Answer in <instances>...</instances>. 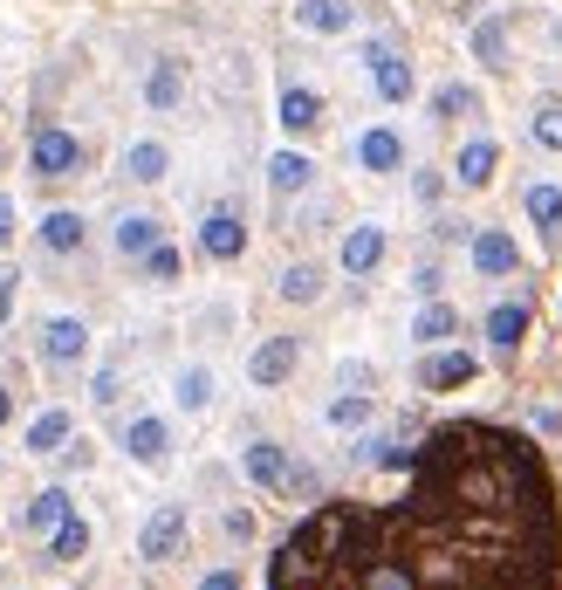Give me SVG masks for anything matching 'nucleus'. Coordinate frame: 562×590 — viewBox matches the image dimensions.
I'll list each match as a JSON object with an SVG mask.
<instances>
[{"label":"nucleus","instance_id":"1","mask_svg":"<svg viewBox=\"0 0 562 590\" xmlns=\"http://www.w3.org/2000/svg\"><path fill=\"white\" fill-rule=\"evenodd\" d=\"M378 501H323L289 529L268 590H562V516L542 453L453 419Z\"/></svg>","mask_w":562,"mask_h":590},{"label":"nucleus","instance_id":"2","mask_svg":"<svg viewBox=\"0 0 562 590\" xmlns=\"http://www.w3.org/2000/svg\"><path fill=\"white\" fill-rule=\"evenodd\" d=\"M28 166H34V179H69L76 166H83V144H76L69 131H56V124H42L28 138Z\"/></svg>","mask_w":562,"mask_h":590},{"label":"nucleus","instance_id":"3","mask_svg":"<svg viewBox=\"0 0 562 590\" xmlns=\"http://www.w3.org/2000/svg\"><path fill=\"white\" fill-rule=\"evenodd\" d=\"M179 542H185V508H179V501H165V508H158V516L144 522L138 557H144V563H165V557H179Z\"/></svg>","mask_w":562,"mask_h":590},{"label":"nucleus","instance_id":"4","mask_svg":"<svg viewBox=\"0 0 562 590\" xmlns=\"http://www.w3.org/2000/svg\"><path fill=\"white\" fill-rule=\"evenodd\" d=\"M364 62H371V76H378V97H384V103H405V97H412V62L398 56V49L371 42V49H364Z\"/></svg>","mask_w":562,"mask_h":590},{"label":"nucleus","instance_id":"5","mask_svg":"<svg viewBox=\"0 0 562 590\" xmlns=\"http://www.w3.org/2000/svg\"><path fill=\"white\" fill-rule=\"evenodd\" d=\"M199 248H207L213 261H233L240 248H248V227H240V213H233V207L207 213V227H199Z\"/></svg>","mask_w":562,"mask_h":590},{"label":"nucleus","instance_id":"6","mask_svg":"<svg viewBox=\"0 0 562 590\" xmlns=\"http://www.w3.org/2000/svg\"><path fill=\"white\" fill-rule=\"evenodd\" d=\"M357 166H364V172H398V166H405V138H398V131H364V138H357Z\"/></svg>","mask_w":562,"mask_h":590},{"label":"nucleus","instance_id":"7","mask_svg":"<svg viewBox=\"0 0 562 590\" xmlns=\"http://www.w3.org/2000/svg\"><path fill=\"white\" fill-rule=\"evenodd\" d=\"M69 516H76V508H69V494H62V488H42V494H34V501L21 508V529H28V536H56Z\"/></svg>","mask_w":562,"mask_h":590},{"label":"nucleus","instance_id":"8","mask_svg":"<svg viewBox=\"0 0 562 590\" xmlns=\"http://www.w3.org/2000/svg\"><path fill=\"white\" fill-rule=\"evenodd\" d=\"M289 371H295V337H268L254 358H248V378L254 384H281Z\"/></svg>","mask_w":562,"mask_h":590},{"label":"nucleus","instance_id":"9","mask_svg":"<svg viewBox=\"0 0 562 590\" xmlns=\"http://www.w3.org/2000/svg\"><path fill=\"white\" fill-rule=\"evenodd\" d=\"M83 350H90V330L76 323V317H56V323L42 330V358H49V364H76Z\"/></svg>","mask_w":562,"mask_h":590},{"label":"nucleus","instance_id":"10","mask_svg":"<svg viewBox=\"0 0 562 590\" xmlns=\"http://www.w3.org/2000/svg\"><path fill=\"white\" fill-rule=\"evenodd\" d=\"M480 364H473V350H439V358H425V371H419V384L425 391H453V384H466Z\"/></svg>","mask_w":562,"mask_h":590},{"label":"nucleus","instance_id":"11","mask_svg":"<svg viewBox=\"0 0 562 590\" xmlns=\"http://www.w3.org/2000/svg\"><path fill=\"white\" fill-rule=\"evenodd\" d=\"M124 447H131V460L158 467V460H165V447H172V432H165V419H131L124 426Z\"/></svg>","mask_w":562,"mask_h":590},{"label":"nucleus","instance_id":"12","mask_svg":"<svg viewBox=\"0 0 562 590\" xmlns=\"http://www.w3.org/2000/svg\"><path fill=\"white\" fill-rule=\"evenodd\" d=\"M473 268H480V274H514V268H521V254H514L508 233H494V227H488V233H473Z\"/></svg>","mask_w":562,"mask_h":590},{"label":"nucleus","instance_id":"13","mask_svg":"<svg viewBox=\"0 0 562 590\" xmlns=\"http://www.w3.org/2000/svg\"><path fill=\"white\" fill-rule=\"evenodd\" d=\"M240 467H248V481H254V488H281V481H289V453H281L274 440H254Z\"/></svg>","mask_w":562,"mask_h":590},{"label":"nucleus","instance_id":"14","mask_svg":"<svg viewBox=\"0 0 562 590\" xmlns=\"http://www.w3.org/2000/svg\"><path fill=\"white\" fill-rule=\"evenodd\" d=\"M378 261H384V227H357L350 241H343V268L350 274H371Z\"/></svg>","mask_w":562,"mask_h":590},{"label":"nucleus","instance_id":"15","mask_svg":"<svg viewBox=\"0 0 562 590\" xmlns=\"http://www.w3.org/2000/svg\"><path fill=\"white\" fill-rule=\"evenodd\" d=\"M83 233H90L83 213H69V207H62V213L42 220V248H49V254H76V248H83Z\"/></svg>","mask_w":562,"mask_h":590},{"label":"nucleus","instance_id":"16","mask_svg":"<svg viewBox=\"0 0 562 590\" xmlns=\"http://www.w3.org/2000/svg\"><path fill=\"white\" fill-rule=\"evenodd\" d=\"M69 432H76V419L56 406V412H42V419H34L28 426V453H62L69 447Z\"/></svg>","mask_w":562,"mask_h":590},{"label":"nucleus","instance_id":"17","mask_svg":"<svg viewBox=\"0 0 562 590\" xmlns=\"http://www.w3.org/2000/svg\"><path fill=\"white\" fill-rule=\"evenodd\" d=\"M295 21L315 28V34H343V28H350V0H302Z\"/></svg>","mask_w":562,"mask_h":590},{"label":"nucleus","instance_id":"18","mask_svg":"<svg viewBox=\"0 0 562 590\" xmlns=\"http://www.w3.org/2000/svg\"><path fill=\"white\" fill-rule=\"evenodd\" d=\"M158 248V220L151 213H124L117 220V254H151Z\"/></svg>","mask_w":562,"mask_h":590},{"label":"nucleus","instance_id":"19","mask_svg":"<svg viewBox=\"0 0 562 590\" xmlns=\"http://www.w3.org/2000/svg\"><path fill=\"white\" fill-rule=\"evenodd\" d=\"M521 330H529V302H501L494 317H488V337H494V350H514V343H521Z\"/></svg>","mask_w":562,"mask_h":590},{"label":"nucleus","instance_id":"20","mask_svg":"<svg viewBox=\"0 0 562 590\" xmlns=\"http://www.w3.org/2000/svg\"><path fill=\"white\" fill-rule=\"evenodd\" d=\"M281 124H289V131H315V124H323L315 90H281Z\"/></svg>","mask_w":562,"mask_h":590},{"label":"nucleus","instance_id":"21","mask_svg":"<svg viewBox=\"0 0 562 590\" xmlns=\"http://www.w3.org/2000/svg\"><path fill=\"white\" fill-rule=\"evenodd\" d=\"M494 159H501V151H494L488 138H473V144L460 151V166H453V172H460V186H488V179H494Z\"/></svg>","mask_w":562,"mask_h":590},{"label":"nucleus","instance_id":"22","mask_svg":"<svg viewBox=\"0 0 562 590\" xmlns=\"http://www.w3.org/2000/svg\"><path fill=\"white\" fill-rule=\"evenodd\" d=\"M83 549H90V522H83V516H69V522L49 536V563H76Z\"/></svg>","mask_w":562,"mask_h":590},{"label":"nucleus","instance_id":"23","mask_svg":"<svg viewBox=\"0 0 562 590\" xmlns=\"http://www.w3.org/2000/svg\"><path fill=\"white\" fill-rule=\"evenodd\" d=\"M268 179H274V192H302V186L315 179V166L302 159V151H274V166H268Z\"/></svg>","mask_w":562,"mask_h":590},{"label":"nucleus","instance_id":"24","mask_svg":"<svg viewBox=\"0 0 562 590\" xmlns=\"http://www.w3.org/2000/svg\"><path fill=\"white\" fill-rule=\"evenodd\" d=\"M315 296H323V268L315 261H295L281 274V302H315Z\"/></svg>","mask_w":562,"mask_h":590},{"label":"nucleus","instance_id":"25","mask_svg":"<svg viewBox=\"0 0 562 590\" xmlns=\"http://www.w3.org/2000/svg\"><path fill=\"white\" fill-rule=\"evenodd\" d=\"M179 90H185V69H179V62H158V69H151V83H144L151 110H172V103H179Z\"/></svg>","mask_w":562,"mask_h":590},{"label":"nucleus","instance_id":"26","mask_svg":"<svg viewBox=\"0 0 562 590\" xmlns=\"http://www.w3.org/2000/svg\"><path fill=\"white\" fill-rule=\"evenodd\" d=\"M124 172H131V179H144V186H151V179H165V144H151V138H144V144H131V151H124Z\"/></svg>","mask_w":562,"mask_h":590},{"label":"nucleus","instance_id":"27","mask_svg":"<svg viewBox=\"0 0 562 590\" xmlns=\"http://www.w3.org/2000/svg\"><path fill=\"white\" fill-rule=\"evenodd\" d=\"M521 207H529L535 227H562V192L555 186H529V200H521Z\"/></svg>","mask_w":562,"mask_h":590},{"label":"nucleus","instance_id":"28","mask_svg":"<svg viewBox=\"0 0 562 590\" xmlns=\"http://www.w3.org/2000/svg\"><path fill=\"white\" fill-rule=\"evenodd\" d=\"M473 56H480V62H501V56H508V28H501V21H480V28H473Z\"/></svg>","mask_w":562,"mask_h":590},{"label":"nucleus","instance_id":"29","mask_svg":"<svg viewBox=\"0 0 562 590\" xmlns=\"http://www.w3.org/2000/svg\"><path fill=\"white\" fill-rule=\"evenodd\" d=\"M207 399H213V378H207V371H179V406H185V412H199Z\"/></svg>","mask_w":562,"mask_h":590},{"label":"nucleus","instance_id":"30","mask_svg":"<svg viewBox=\"0 0 562 590\" xmlns=\"http://www.w3.org/2000/svg\"><path fill=\"white\" fill-rule=\"evenodd\" d=\"M453 323H460V317H453V309H446V302H432V309H425V317H419V330H412V337H425V343H439V337H453Z\"/></svg>","mask_w":562,"mask_h":590},{"label":"nucleus","instance_id":"31","mask_svg":"<svg viewBox=\"0 0 562 590\" xmlns=\"http://www.w3.org/2000/svg\"><path fill=\"white\" fill-rule=\"evenodd\" d=\"M144 274H151V282H172V274H179V248H165V241H158V248L144 254Z\"/></svg>","mask_w":562,"mask_h":590},{"label":"nucleus","instance_id":"32","mask_svg":"<svg viewBox=\"0 0 562 590\" xmlns=\"http://www.w3.org/2000/svg\"><path fill=\"white\" fill-rule=\"evenodd\" d=\"M535 138H542L549 151H562V110H555V103H542V110H535Z\"/></svg>","mask_w":562,"mask_h":590},{"label":"nucleus","instance_id":"33","mask_svg":"<svg viewBox=\"0 0 562 590\" xmlns=\"http://www.w3.org/2000/svg\"><path fill=\"white\" fill-rule=\"evenodd\" d=\"M330 419H337V426H364V419H371V399H357V391H350V399L330 406Z\"/></svg>","mask_w":562,"mask_h":590},{"label":"nucleus","instance_id":"34","mask_svg":"<svg viewBox=\"0 0 562 590\" xmlns=\"http://www.w3.org/2000/svg\"><path fill=\"white\" fill-rule=\"evenodd\" d=\"M432 103H439V117H460V110H473V90H466V83H446Z\"/></svg>","mask_w":562,"mask_h":590},{"label":"nucleus","instance_id":"35","mask_svg":"<svg viewBox=\"0 0 562 590\" xmlns=\"http://www.w3.org/2000/svg\"><path fill=\"white\" fill-rule=\"evenodd\" d=\"M199 590H240V577H233V570H213V577L199 583Z\"/></svg>","mask_w":562,"mask_h":590},{"label":"nucleus","instance_id":"36","mask_svg":"<svg viewBox=\"0 0 562 590\" xmlns=\"http://www.w3.org/2000/svg\"><path fill=\"white\" fill-rule=\"evenodd\" d=\"M8 309H14V274L0 268V317H8Z\"/></svg>","mask_w":562,"mask_h":590},{"label":"nucleus","instance_id":"37","mask_svg":"<svg viewBox=\"0 0 562 590\" xmlns=\"http://www.w3.org/2000/svg\"><path fill=\"white\" fill-rule=\"evenodd\" d=\"M8 241H14V207L0 200V248H8Z\"/></svg>","mask_w":562,"mask_h":590},{"label":"nucleus","instance_id":"38","mask_svg":"<svg viewBox=\"0 0 562 590\" xmlns=\"http://www.w3.org/2000/svg\"><path fill=\"white\" fill-rule=\"evenodd\" d=\"M14 419V399H8V391H0V426H8Z\"/></svg>","mask_w":562,"mask_h":590}]
</instances>
